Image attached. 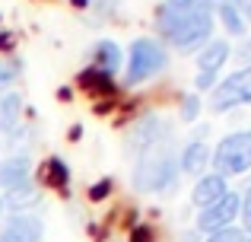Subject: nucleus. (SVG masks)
I'll list each match as a JSON object with an SVG mask.
<instances>
[{"label": "nucleus", "mask_w": 251, "mask_h": 242, "mask_svg": "<svg viewBox=\"0 0 251 242\" xmlns=\"http://www.w3.org/2000/svg\"><path fill=\"white\" fill-rule=\"evenodd\" d=\"M3 211H6V204H3V194H0V217H3Z\"/></svg>", "instance_id": "31"}, {"label": "nucleus", "mask_w": 251, "mask_h": 242, "mask_svg": "<svg viewBox=\"0 0 251 242\" xmlns=\"http://www.w3.org/2000/svg\"><path fill=\"white\" fill-rule=\"evenodd\" d=\"M232 54L239 57L242 64H251V35H248V38H242L239 48H232Z\"/></svg>", "instance_id": "25"}, {"label": "nucleus", "mask_w": 251, "mask_h": 242, "mask_svg": "<svg viewBox=\"0 0 251 242\" xmlns=\"http://www.w3.org/2000/svg\"><path fill=\"white\" fill-rule=\"evenodd\" d=\"M13 38H16V35H13V32H0V51H10L13 45H16V42H13Z\"/></svg>", "instance_id": "28"}, {"label": "nucleus", "mask_w": 251, "mask_h": 242, "mask_svg": "<svg viewBox=\"0 0 251 242\" xmlns=\"http://www.w3.org/2000/svg\"><path fill=\"white\" fill-rule=\"evenodd\" d=\"M89 67L96 70H105V74L115 77L118 70L124 67V51L118 42H111V38H99V42L89 45Z\"/></svg>", "instance_id": "11"}, {"label": "nucleus", "mask_w": 251, "mask_h": 242, "mask_svg": "<svg viewBox=\"0 0 251 242\" xmlns=\"http://www.w3.org/2000/svg\"><path fill=\"white\" fill-rule=\"evenodd\" d=\"M38 201H42V188H38L32 179H25V182H19L16 188L3 191V204L10 207L13 214H25V211H32Z\"/></svg>", "instance_id": "15"}, {"label": "nucleus", "mask_w": 251, "mask_h": 242, "mask_svg": "<svg viewBox=\"0 0 251 242\" xmlns=\"http://www.w3.org/2000/svg\"><path fill=\"white\" fill-rule=\"evenodd\" d=\"M76 86L83 89V93L89 96H118V80L111 74H105V70H96V67H86L76 74Z\"/></svg>", "instance_id": "14"}, {"label": "nucleus", "mask_w": 251, "mask_h": 242, "mask_svg": "<svg viewBox=\"0 0 251 242\" xmlns=\"http://www.w3.org/2000/svg\"><path fill=\"white\" fill-rule=\"evenodd\" d=\"M201 108H203V99L197 93H184L181 96V106H178V118H181L184 124L197 121L201 118Z\"/></svg>", "instance_id": "20"}, {"label": "nucleus", "mask_w": 251, "mask_h": 242, "mask_svg": "<svg viewBox=\"0 0 251 242\" xmlns=\"http://www.w3.org/2000/svg\"><path fill=\"white\" fill-rule=\"evenodd\" d=\"M111 191H115V179L105 175V179H99V182H92V185H89V201H105Z\"/></svg>", "instance_id": "22"}, {"label": "nucleus", "mask_w": 251, "mask_h": 242, "mask_svg": "<svg viewBox=\"0 0 251 242\" xmlns=\"http://www.w3.org/2000/svg\"><path fill=\"white\" fill-rule=\"evenodd\" d=\"M239 211H242V198L239 191H226L220 201H213L210 207H203L201 214L194 217V230L197 233H216V230H226V226H235L239 220Z\"/></svg>", "instance_id": "6"}, {"label": "nucleus", "mask_w": 251, "mask_h": 242, "mask_svg": "<svg viewBox=\"0 0 251 242\" xmlns=\"http://www.w3.org/2000/svg\"><path fill=\"white\" fill-rule=\"evenodd\" d=\"M25 179H32V160L25 153H13L0 160V191H10Z\"/></svg>", "instance_id": "13"}, {"label": "nucleus", "mask_w": 251, "mask_h": 242, "mask_svg": "<svg viewBox=\"0 0 251 242\" xmlns=\"http://www.w3.org/2000/svg\"><path fill=\"white\" fill-rule=\"evenodd\" d=\"M201 3H207V6H216V3H223V0H201Z\"/></svg>", "instance_id": "30"}, {"label": "nucleus", "mask_w": 251, "mask_h": 242, "mask_svg": "<svg viewBox=\"0 0 251 242\" xmlns=\"http://www.w3.org/2000/svg\"><path fill=\"white\" fill-rule=\"evenodd\" d=\"M42 185L54 188V191H67L70 188V166L64 162V156H48L42 162Z\"/></svg>", "instance_id": "17"}, {"label": "nucleus", "mask_w": 251, "mask_h": 242, "mask_svg": "<svg viewBox=\"0 0 251 242\" xmlns=\"http://www.w3.org/2000/svg\"><path fill=\"white\" fill-rule=\"evenodd\" d=\"M216 16L213 6L201 0H162L156 6V32L159 42L178 54H197L213 38Z\"/></svg>", "instance_id": "1"}, {"label": "nucleus", "mask_w": 251, "mask_h": 242, "mask_svg": "<svg viewBox=\"0 0 251 242\" xmlns=\"http://www.w3.org/2000/svg\"><path fill=\"white\" fill-rule=\"evenodd\" d=\"M19 115H23V96L10 89V93L0 96V131L13 134L19 128Z\"/></svg>", "instance_id": "18"}, {"label": "nucleus", "mask_w": 251, "mask_h": 242, "mask_svg": "<svg viewBox=\"0 0 251 242\" xmlns=\"http://www.w3.org/2000/svg\"><path fill=\"white\" fill-rule=\"evenodd\" d=\"M169 67V48L153 35H140L130 42L124 54V86L134 89L140 83H150Z\"/></svg>", "instance_id": "3"}, {"label": "nucleus", "mask_w": 251, "mask_h": 242, "mask_svg": "<svg viewBox=\"0 0 251 242\" xmlns=\"http://www.w3.org/2000/svg\"><path fill=\"white\" fill-rule=\"evenodd\" d=\"M23 77V61H16V57H6V61H0V96L10 93L13 83Z\"/></svg>", "instance_id": "19"}, {"label": "nucleus", "mask_w": 251, "mask_h": 242, "mask_svg": "<svg viewBox=\"0 0 251 242\" xmlns=\"http://www.w3.org/2000/svg\"><path fill=\"white\" fill-rule=\"evenodd\" d=\"M181 169H178V153L169 134H162L156 143H150L140 156H134V191L140 194H172L178 188Z\"/></svg>", "instance_id": "2"}, {"label": "nucleus", "mask_w": 251, "mask_h": 242, "mask_svg": "<svg viewBox=\"0 0 251 242\" xmlns=\"http://www.w3.org/2000/svg\"><path fill=\"white\" fill-rule=\"evenodd\" d=\"M226 191H229V182L223 179V175L203 172V175H197V179H194V188H191V204H197L203 211V207H210L213 201H220Z\"/></svg>", "instance_id": "12"}, {"label": "nucleus", "mask_w": 251, "mask_h": 242, "mask_svg": "<svg viewBox=\"0 0 251 242\" xmlns=\"http://www.w3.org/2000/svg\"><path fill=\"white\" fill-rule=\"evenodd\" d=\"M121 3V0H96V6H92V10L99 13V19H105L108 16V13H115V6Z\"/></svg>", "instance_id": "26"}, {"label": "nucleus", "mask_w": 251, "mask_h": 242, "mask_svg": "<svg viewBox=\"0 0 251 242\" xmlns=\"http://www.w3.org/2000/svg\"><path fill=\"white\" fill-rule=\"evenodd\" d=\"M70 3H74L76 10H92V6H96V0H70Z\"/></svg>", "instance_id": "29"}, {"label": "nucleus", "mask_w": 251, "mask_h": 242, "mask_svg": "<svg viewBox=\"0 0 251 242\" xmlns=\"http://www.w3.org/2000/svg\"><path fill=\"white\" fill-rule=\"evenodd\" d=\"M213 16H216V23L223 26V32H226L229 38H239V42H242V38L248 35V23L242 19V13L235 10L229 0H223V3L213 6Z\"/></svg>", "instance_id": "16"}, {"label": "nucleus", "mask_w": 251, "mask_h": 242, "mask_svg": "<svg viewBox=\"0 0 251 242\" xmlns=\"http://www.w3.org/2000/svg\"><path fill=\"white\" fill-rule=\"evenodd\" d=\"M242 106H251V64L239 67L229 77H223L210 89V112L213 115H226V112L242 108Z\"/></svg>", "instance_id": "5"}, {"label": "nucleus", "mask_w": 251, "mask_h": 242, "mask_svg": "<svg viewBox=\"0 0 251 242\" xmlns=\"http://www.w3.org/2000/svg\"><path fill=\"white\" fill-rule=\"evenodd\" d=\"M127 242H159V236H156V230L150 223H137L134 230H130V239Z\"/></svg>", "instance_id": "23"}, {"label": "nucleus", "mask_w": 251, "mask_h": 242, "mask_svg": "<svg viewBox=\"0 0 251 242\" xmlns=\"http://www.w3.org/2000/svg\"><path fill=\"white\" fill-rule=\"evenodd\" d=\"M162 134H169V128H166V121H162L159 115H140V118L134 121V128L127 131L124 150H127L130 156H140L143 150H147L150 143H156Z\"/></svg>", "instance_id": "8"}, {"label": "nucleus", "mask_w": 251, "mask_h": 242, "mask_svg": "<svg viewBox=\"0 0 251 242\" xmlns=\"http://www.w3.org/2000/svg\"><path fill=\"white\" fill-rule=\"evenodd\" d=\"M229 3H232L235 10L242 13V19H245V23L251 26V0H229Z\"/></svg>", "instance_id": "27"}, {"label": "nucleus", "mask_w": 251, "mask_h": 242, "mask_svg": "<svg viewBox=\"0 0 251 242\" xmlns=\"http://www.w3.org/2000/svg\"><path fill=\"white\" fill-rule=\"evenodd\" d=\"M210 169L223 179H239L251 172V128L229 131L216 140L213 156H210Z\"/></svg>", "instance_id": "4"}, {"label": "nucleus", "mask_w": 251, "mask_h": 242, "mask_svg": "<svg viewBox=\"0 0 251 242\" xmlns=\"http://www.w3.org/2000/svg\"><path fill=\"white\" fill-rule=\"evenodd\" d=\"M229 57H232V45H229V38H210V42L197 51V74L223 80V67H226Z\"/></svg>", "instance_id": "9"}, {"label": "nucleus", "mask_w": 251, "mask_h": 242, "mask_svg": "<svg viewBox=\"0 0 251 242\" xmlns=\"http://www.w3.org/2000/svg\"><path fill=\"white\" fill-rule=\"evenodd\" d=\"M45 239V220L35 211L10 214L0 223V242H42Z\"/></svg>", "instance_id": "7"}, {"label": "nucleus", "mask_w": 251, "mask_h": 242, "mask_svg": "<svg viewBox=\"0 0 251 242\" xmlns=\"http://www.w3.org/2000/svg\"><path fill=\"white\" fill-rule=\"evenodd\" d=\"M210 156H213V147H210L203 137H191L188 143H184V150L178 153V169H181V175H203L210 169Z\"/></svg>", "instance_id": "10"}, {"label": "nucleus", "mask_w": 251, "mask_h": 242, "mask_svg": "<svg viewBox=\"0 0 251 242\" xmlns=\"http://www.w3.org/2000/svg\"><path fill=\"white\" fill-rule=\"evenodd\" d=\"M245 239H248V233L242 226H226V230H216L207 236V242H245Z\"/></svg>", "instance_id": "21"}, {"label": "nucleus", "mask_w": 251, "mask_h": 242, "mask_svg": "<svg viewBox=\"0 0 251 242\" xmlns=\"http://www.w3.org/2000/svg\"><path fill=\"white\" fill-rule=\"evenodd\" d=\"M245 242H251V233H248V239H245Z\"/></svg>", "instance_id": "32"}, {"label": "nucleus", "mask_w": 251, "mask_h": 242, "mask_svg": "<svg viewBox=\"0 0 251 242\" xmlns=\"http://www.w3.org/2000/svg\"><path fill=\"white\" fill-rule=\"evenodd\" d=\"M242 211H239V220L245 223V230L251 233V182H248V188H242Z\"/></svg>", "instance_id": "24"}]
</instances>
